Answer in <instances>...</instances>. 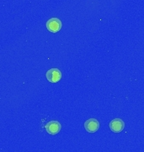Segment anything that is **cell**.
I'll use <instances>...</instances> for the list:
<instances>
[{
	"label": "cell",
	"mask_w": 144,
	"mask_h": 152,
	"mask_svg": "<svg viewBox=\"0 0 144 152\" xmlns=\"http://www.w3.org/2000/svg\"><path fill=\"white\" fill-rule=\"evenodd\" d=\"M61 129H62L61 124L57 121H51L46 125V130L47 131L48 134L52 135L57 134V133H59V131L61 130Z\"/></svg>",
	"instance_id": "3957f363"
},
{
	"label": "cell",
	"mask_w": 144,
	"mask_h": 152,
	"mask_svg": "<svg viewBox=\"0 0 144 152\" xmlns=\"http://www.w3.org/2000/svg\"><path fill=\"white\" fill-rule=\"evenodd\" d=\"M47 79L52 83H57L62 79V73L57 69H52L47 72Z\"/></svg>",
	"instance_id": "7a4b0ae2"
},
{
	"label": "cell",
	"mask_w": 144,
	"mask_h": 152,
	"mask_svg": "<svg viewBox=\"0 0 144 152\" xmlns=\"http://www.w3.org/2000/svg\"><path fill=\"white\" fill-rule=\"evenodd\" d=\"M47 28L51 32H58L62 28V22L57 18H52L47 23Z\"/></svg>",
	"instance_id": "6da1fadb"
},
{
	"label": "cell",
	"mask_w": 144,
	"mask_h": 152,
	"mask_svg": "<svg viewBox=\"0 0 144 152\" xmlns=\"http://www.w3.org/2000/svg\"><path fill=\"white\" fill-rule=\"evenodd\" d=\"M84 128L89 133H95L99 129L100 124H99L98 120L95 119V118H90V119L87 120L85 122Z\"/></svg>",
	"instance_id": "5b68a950"
},
{
	"label": "cell",
	"mask_w": 144,
	"mask_h": 152,
	"mask_svg": "<svg viewBox=\"0 0 144 152\" xmlns=\"http://www.w3.org/2000/svg\"><path fill=\"white\" fill-rule=\"evenodd\" d=\"M125 124L122 120L120 118H115L110 123V129L115 133H120L124 129Z\"/></svg>",
	"instance_id": "277c9868"
}]
</instances>
